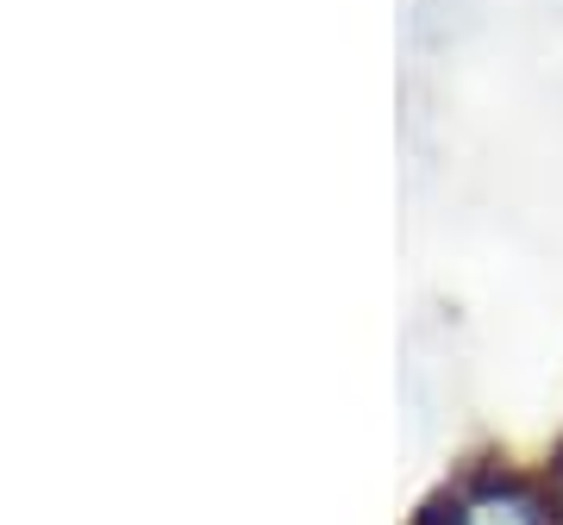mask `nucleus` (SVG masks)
<instances>
[{
	"mask_svg": "<svg viewBox=\"0 0 563 525\" xmlns=\"http://www.w3.org/2000/svg\"><path fill=\"white\" fill-rule=\"evenodd\" d=\"M439 525H544V506H539V494H526V488L495 482V488H476L470 501H457Z\"/></svg>",
	"mask_w": 563,
	"mask_h": 525,
	"instance_id": "1",
	"label": "nucleus"
}]
</instances>
